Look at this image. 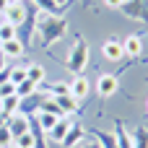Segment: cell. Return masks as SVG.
Listing matches in <instances>:
<instances>
[{"mask_svg":"<svg viewBox=\"0 0 148 148\" xmlns=\"http://www.w3.org/2000/svg\"><path fill=\"white\" fill-rule=\"evenodd\" d=\"M68 34V21L62 16H49L44 13V18L36 23V44L39 47H47V44H55L60 39H65Z\"/></svg>","mask_w":148,"mask_h":148,"instance_id":"6da1fadb","label":"cell"},{"mask_svg":"<svg viewBox=\"0 0 148 148\" xmlns=\"http://www.w3.org/2000/svg\"><path fill=\"white\" fill-rule=\"evenodd\" d=\"M88 60H91L88 44L83 42L81 34H75V39H73V44H70V49H68V57H65V68H68L73 75H81V73L86 70Z\"/></svg>","mask_w":148,"mask_h":148,"instance_id":"7a4b0ae2","label":"cell"},{"mask_svg":"<svg viewBox=\"0 0 148 148\" xmlns=\"http://www.w3.org/2000/svg\"><path fill=\"white\" fill-rule=\"evenodd\" d=\"M120 10L127 18H135L140 23H148V0H125V5Z\"/></svg>","mask_w":148,"mask_h":148,"instance_id":"3957f363","label":"cell"},{"mask_svg":"<svg viewBox=\"0 0 148 148\" xmlns=\"http://www.w3.org/2000/svg\"><path fill=\"white\" fill-rule=\"evenodd\" d=\"M86 140V127L81 125V122H70V127H68V135L62 138V143L60 146H65V148H75V146H81Z\"/></svg>","mask_w":148,"mask_h":148,"instance_id":"277c9868","label":"cell"},{"mask_svg":"<svg viewBox=\"0 0 148 148\" xmlns=\"http://www.w3.org/2000/svg\"><path fill=\"white\" fill-rule=\"evenodd\" d=\"M26 13H29V8H26L23 3H10V5L5 8V13H3V16H5V21H8V23H13V26L18 29V26L26 21Z\"/></svg>","mask_w":148,"mask_h":148,"instance_id":"5b68a950","label":"cell"},{"mask_svg":"<svg viewBox=\"0 0 148 148\" xmlns=\"http://www.w3.org/2000/svg\"><path fill=\"white\" fill-rule=\"evenodd\" d=\"M117 75H112V73H104V75H99V81H96V91H99V96L101 99H109L114 91H117Z\"/></svg>","mask_w":148,"mask_h":148,"instance_id":"8992f818","label":"cell"},{"mask_svg":"<svg viewBox=\"0 0 148 148\" xmlns=\"http://www.w3.org/2000/svg\"><path fill=\"white\" fill-rule=\"evenodd\" d=\"M101 55H104L107 60H112V62L122 60V57H125V49H122V42H120V39H107V42L101 44Z\"/></svg>","mask_w":148,"mask_h":148,"instance_id":"52a82bcc","label":"cell"},{"mask_svg":"<svg viewBox=\"0 0 148 148\" xmlns=\"http://www.w3.org/2000/svg\"><path fill=\"white\" fill-rule=\"evenodd\" d=\"M114 140H117V148H135L133 135H130V130L125 127L122 120H114Z\"/></svg>","mask_w":148,"mask_h":148,"instance_id":"ba28073f","label":"cell"},{"mask_svg":"<svg viewBox=\"0 0 148 148\" xmlns=\"http://www.w3.org/2000/svg\"><path fill=\"white\" fill-rule=\"evenodd\" d=\"M88 91H91V83H88L83 75H75V78L70 81V96H73V99L83 101V99L88 96Z\"/></svg>","mask_w":148,"mask_h":148,"instance_id":"9c48e42d","label":"cell"},{"mask_svg":"<svg viewBox=\"0 0 148 148\" xmlns=\"http://www.w3.org/2000/svg\"><path fill=\"white\" fill-rule=\"evenodd\" d=\"M122 49H125V55L130 57V60H135V57H140V52H143V42H140V36H135V34H130L125 42H122Z\"/></svg>","mask_w":148,"mask_h":148,"instance_id":"30bf717a","label":"cell"},{"mask_svg":"<svg viewBox=\"0 0 148 148\" xmlns=\"http://www.w3.org/2000/svg\"><path fill=\"white\" fill-rule=\"evenodd\" d=\"M5 125H8V130H10V135L16 138V135H21V133H26V130H29L31 120H29L26 114H16V117H13V120H8Z\"/></svg>","mask_w":148,"mask_h":148,"instance_id":"8fae6325","label":"cell"},{"mask_svg":"<svg viewBox=\"0 0 148 148\" xmlns=\"http://www.w3.org/2000/svg\"><path fill=\"white\" fill-rule=\"evenodd\" d=\"M52 99L57 101V107L62 109V114H68V112H78V109H81V101L73 99L70 94H65V96H52Z\"/></svg>","mask_w":148,"mask_h":148,"instance_id":"7c38bea8","label":"cell"},{"mask_svg":"<svg viewBox=\"0 0 148 148\" xmlns=\"http://www.w3.org/2000/svg\"><path fill=\"white\" fill-rule=\"evenodd\" d=\"M91 138H94L101 148H117V140H114V135H112V133H104V130L91 127Z\"/></svg>","mask_w":148,"mask_h":148,"instance_id":"4fadbf2b","label":"cell"},{"mask_svg":"<svg viewBox=\"0 0 148 148\" xmlns=\"http://www.w3.org/2000/svg\"><path fill=\"white\" fill-rule=\"evenodd\" d=\"M23 49H26V47H23L18 39H10V42H3V44H0V52H3L5 57H21Z\"/></svg>","mask_w":148,"mask_h":148,"instance_id":"5bb4252c","label":"cell"},{"mask_svg":"<svg viewBox=\"0 0 148 148\" xmlns=\"http://www.w3.org/2000/svg\"><path fill=\"white\" fill-rule=\"evenodd\" d=\"M26 78L31 81V83H44V68L42 65H36V62H29L26 65Z\"/></svg>","mask_w":148,"mask_h":148,"instance_id":"9a60e30c","label":"cell"},{"mask_svg":"<svg viewBox=\"0 0 148 148\" xmlns=\"http://www.w3.org/2000/svg\"><path fill=\"white\" fill-rule=\"evenodd\" d=\"M36 91H39V88H36V83H31L29 78H26V81H21V83L16 86V96H18V99H29V96H34Z\"/></svg>","mask_w":148,"mask_h":148,"instance_id":"2e32d148","label":"cell"},{"mask_svg":"<svg viewBox=\"0 0 148 148\" xmlns=\"http://www.w3.org/2000/svg\"><path fill=\"white\" fill-rule=\"evenodd\" d=\"M39 112H47V114L62 117V109H60V107H57V101H55L52 96H47V94H44V99H42V104H39Z\"/></svg>","mask_w":148,"mask_h":148,"instance_id":"e0dca14e","label":"cell"},{"mask_svg":"<svg viewBox=\"0 0 148 148\" xmlns=\"http://www.w3.org/2000/svg\"><path fill=\"white\" fill-rule=\"evenodd\" d=\"M60 120H62V117H55V114H47V112H39V114H36V125H39L42 130H47V133H49Z\"/></svg>","mask_w":148,"mask_h":148,"instance_id":"ac0fdd59","label":"cell"},{"mask_svg":"<svg viewBox=\"0 0 148 148\" xmlns=\"http://www.w3.org/2000/svg\"><path fill=\"white\" fill-rule=\"evenodd\" d=\"M68 127H70V122H68V120L62 117V120H60V122H57V125H55V127L49 130V138H52L55 143H62V138L68 135Z\"/></svg>","mask_w":148,"mask_h":148,"instance_id":"d6986e66","label":"cell"},{"mask_svg":"<svg viewBox=\"0 0 148 148\" xmlns=\"http://www.w3.org/2000/svg\"><path fill=\"white\" fill-rule=\"evenodd\" d=\"M31 3H36V8L39 10H44V13H49V16H60L65 8H60L55 0H31Z\"/></svg>","mask_w":148,"mask_h":148,"instance_id":"ffe728a7","label":"cell"},{"mask_svg":"<svg viewBox=\"0 0 148 148\" xmlns=\"http://www.w3.org/2000/svg\"><path fill=\"white\" fill-rule=\"evenodd\" d=\"M18 104H21V99L13 94V96H5V99H0V107H3V114L5 117H10L16 109H18Z\"/></svg>","mask_w":148,"mask_h":148,"instance_id":"44dd1931","label":"cell"},{"mask_svg":"<svg viewBox=\"0 0 148 148\" xmlns=\"http://www.w3.org/2000/svg\"><path fill=\"white\" fill-rule=\"evenodd\" d=\"M16 34H18V29H16L13 23H8V21H3V23H0V44H3V42L16 39Z\"/></svg>","mask_w":148,"mask_h":148,"instance_id":"7402d4cb","label":"cell"},{"mask_svg":"<svg viewBox=\"0 0 148 148\" xmlns=\"http://www.w3.org/2000/svg\"><path fill=\"white\" fill-rule=\"evenodd\" d=\"M130 135H133L135 148H148V130H146V127H135Z\"/></svg>","mask_w":148,"mask_h":148,"instance_id":"603a6c76","label":"cell"},{"mask_svg":"<svg viewBox=\"0 0 148 148\" xmlns=\"http://www.w3.org/2000/svg\"><path fill=\"white\" fill-rule=\"evenodd\" d=\"M13 146L16 148H34V135H31V130L16 135V138H13Z\"/></svg>","mask_w":148,"mask_h":148,"instance_id":"cb8c5ba5","label":"cell"},{"mask_svg":"<svg viewBox=\"0 0 148 148\" xmlns=\"http://www.w3.org/2000/svg\"><path fill=\"white\" fill-rule=\"evenodd\" d=\"M10 83H21V81H26V65H18V68H10V78H8Z\"/></svg>","mask_w":148,"mask_h":148,"instance_id":"d4e9b609","label":"cell"},{"mask_svg":"<svg viewBox=\"0 0 148 148\" xmlns=\"http://www.w3.org/2000/svg\"><path fill=\"white\" fill-rule=\"evenodd\" d=\"M10 143H13V135H10L8 125H5V122H0V148H8Z\"/></svg>","mask_w":148,"mask_h":148,"instance_id":"484cf974","label":"cell"},{"mask_svg":"<svg viewBox=\"0 0 148 148\" xmlns=\"http://www.w3.org/2000/svg\"><path fill=\"white\" fill-rule=\"evenodd\" d=\"M13 94H16V83H10V81L0 83V99H5V96H13Z\"/></svg>","mask_w":148,"mask_h":148,"instance_id":"4316f807","label":"cell"},{"mask_svg":"<svg viewBox=\"0 0 148 148\" xmlns=\"http://www.w3.org/2000/svg\"><path fill=\"white\" fill-rule=\"evenodd\" d=\"M104 5H107V8H122L125 0H104Z\"/></svg>","mask_w":148,"mask_h":148,"instance_id":"83f0119b","label":"cell"},{"mask_svg":"<svg viewBox=\"0 0 148 148\" xmlns=\"http://www.w3.org/2000/svg\"><path fill=\"white\" fill-rule=\"evenodd\" d=\"M75 148H101V146H99L96 140H83L81 146H75Z\"/></svg>","mask_w":148,"mask_h":148,"instance_id":"f1b7e54d","label":"cell"},{"mask_svg":"<svg viewBox=\"0 0 148 148\" xmlns=\"http://www.w3.org/2000/svg\"><path fill=\"white\" fill-rule=\"evenodd\" d=\"M10 5V0H0V13H5V8Z\"/></svg>","mask_w":148,"mask_h":148,"instance_id":"f546056e","label":"cell"},{"mask_svg":"<svg viewBox=\"0 0 148 148\" xmlns=\"http://www.w3.org/2000/svg\"><path fill=\"white\" fill-rule=\"evenodd\" d=\"M5 60H8V57H5V55H3V52H0V73H3V70H5Z\"/></svg>","mask_w":148,"mask_h":148,"instance_id":"4dcf8cb0","label":"cell"},{"mask_svg":"<svg viewBox=\"0 0 148 148\" xmlns=\"http://www.w3.org/2000/svg\"><path fill=\"white\" fill-rule=\"evenodd\" d=\"M55 3H57L60 8H68V0H55Z\"/></svg>","mask_w":148,"mask_h":148,"instance_id":"1f68e13d","label":"cell"},{"mask_svg":"<svg viewBox=\"0 0 148 148\" xmlns=\"http://www.w3.org/2000/svg\"><path fill=\"white\" fill-rule=\"evenodd\" d=\"M10 3H23V0H10Z\"/></svg>","mask_w":148,"mask_h":148,"instance_id":"d6a6232c","label":"cell"},{"mask_svg":"<svg viewBox=\"0 0 148 148\" xmlns=\"http://www.w3.org/2000/svg\"><path fill=\"white\" fill-rule=\"evenodd\" d=\"M88 3H91V0H83V5H88Z\"/></svg>","mask_w":148,"mask_h":148,"instance_id":"836d02e7","label":"cell"}]
</instances>
